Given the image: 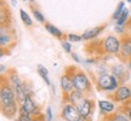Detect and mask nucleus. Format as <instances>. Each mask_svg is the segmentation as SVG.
Listing matches in <instances>:
<instances>
[{
  "mask_svg": "<svg viewBox=\"0 0 131 121\" xmlns=\"http://www.w3.org/2000/svg\"><path fill=\"white\" fill-rule=\"evenodd\" d=\"M122 46V40L117 38L115 35H108L102 40H90L85 45L84 51L86 55L96 58L107 56H118Z\"/></svg>",
  "mask_w": 131,
  "mask_h": 121,
  "instance_id": "obj_1",
  "label": "nucleus"
},
{
  "mask_svg": "<svg viewBox=\"0 0 131 121\" xmlns=\"http://www.w3.org/2000/svg\"><path fill=\"white\" fill-rule=\"evenodd\" d=\"M66 74H68L73 80V85H74V89L83 92L88 97L92 93V85L91 81L88 78V75L85 74L81 69H79L78 67L74 65H69L67 67V69L64 71Z\"/></svg>",
  "mask_w": 131,
  "mask_h": 121,
  "instance_id": "obj_2",
  "label": "nucleus"
},
{
  "mask_svg": "<svg viewBox=\"0 0 131 121\" xmlns=\"http://www.w3.org/2000/svg\"><path fill=\"white\" fill-rule=\"evenodd\" d=\"M17 44V34L12 27L0 28V53L1 56L9 55Z\"/></svg>",
  "mask_w": 131,
  "mask_h": 121,
  "instance_id": "obj_3",
  "label": "nucleus"
},
{
  "mask_svg": "<svg viewBox=\"0 0 131 121\" xmlns=\"http://www.w3.org/2000/svg\"><path fill=\"white\" fill-rule=\"evenodd\" d=\"M0 101H1V107L10 105L12 103L17 102V94L15 89L11 86L6 75H1V86H0Z\"/></svg>",
  "mask_w": 131,
  "mask_h": 121,
  "instance_id": "obj_4",
  "label": "nucleus"
},
{
  "mask_svg": "<svg viewBox=\"0 0 131 121\" xmlns=\"http://www.w3.org/2000/svg\"><path fill=\"white\" fill-rule=\"evenodd\" d=\"M95 85H96V89L98 91L112 92L114 90H117L120 84H119V81L113 74L111 75L107 74V73H102L95 79Z\"/></svg>",
  "mask_w": 131,
  "mask_h": 121,
  "instance_id": "obj_5",
  "label": "nucleus"
},
{
  "mask_svg": "<svg viewBox=\"0 0 131 121\" xmlns=\"http://www.w3.org/2000/svg\"><path fill=\"white\" fill-rule=\"evenodd\" d=\"M109 98L114 103H125L131 99V87L125 84L118 86L117 90L113 91L112 94H109Z\"/></svg>",
  "mask_w": 131,
  "mask_h": 121,
  "instance_id": "obj_6",
  "label": "nucleus"
},
{
  "mask_svg": "<svg viewBox=\"0 0 131 121\" xmlns=\"http://www.w3.org/2000/svg\"><path fill=\"white\" fill-rule=\"evenodd\" d=\"M61 117L64 121H80L83 116L79 113L77 105L72 103H66L61 112Z\"/></svg>",
  "mask_w": 131,
  "mask_h": 121,
  "instance_id": "obj_7",
  "label": "nucleus"
},
{
  "mask_svg": "<svg viewBox=\"0 0 131 121\" xmlns=\"http://www.w3.org/2000/svg\"><path fill=\"white\" fill-rule=\"evenodd\" d=\"M77 108H78L79 113L81 114V116L90 117L95 110V101L94 99H90L88 97H84L77 104Z\"/></svg>",
  "mask_w": 131,
  "mask_h": 121,
  "instance_id": "obj_8",
  "label": "nucleus"
},
{
  "mask_svg": "<svg viewBox=\"0 0 131 121\" xmlns=\"http://www.w3.org/2000/svg\"><path fill=\"white\" fill-rule=\"evenodd\" d=\"M122 46L118 53V58L123 63H127L131 59V38H122Z\"/></svg>",
  "mask_w": 131,
  "mask_h": 121,
  "instance_id": "obj_9",
  "label": "nucleus"
},
{
  "mask_svg": "<svg viewBox=\"0 0 131 121\" xmlns=\"http://www.w3.org/2000/svg\"><path fill=\"white\" fill-rule=\"evenodd\" d=\"M12 15L5 0L0 1V27H11Z\"/></svg>",
  "mask_w": 131,
  "mask_h": 121,
  "instance_id": "obj_10",
  "label": "nucleus"
},
{
  "mask_svg": "<svg viewBox=\"0 0 131 121\" xmlns=\"http://www.w3.org/2000/svg\"><path fill=\"white\" fill-rule=\"evenodd\" d=\"M112 74L117 78V80L119 81V84H125L129 80V71L126 70V68L123 64H117L112 68Z\"/></svg>",
  "mask_w": 131,
  "mask_h": 121,
  "instance_id": "obj_11",
  "label": "nucleus"
},
{
  "mask_svg": "<svg viewBox=\"0 0 131 121\" xmlns=\"http://www.w3.org/2000/svg\"><path fill=\"white\" fill-rule=\"evenodd\" d=\"M107 27V24H101V26H98V27H95V28H91V29H88L86 32H84L81 34V38H83V40L85 41H90V40H94L96 38L101 34V33L106 29Z\"/></svg>",
  "mask_w": 131,
  "mask_h": 121,
  "instance_id": "obj_12",
  "label": "nucleus"
},
{
  "mask_svg": "<svg viewBox=\"0 0 131 121\" xmlns=\"http://www.w3.org/2000/svg\"><path fill=\"white\" fill-rule=\"evenodd\" d=\"M60 84H61V89L62 92H63V96H68L73 90H74V85H73V80L68 74H63L61 76V80H60Z\"/></svg>",
  "mask_w": 131,
  "mask_h": 121,
  "instance_id": "obj_13",
  "label": "nucleus"
},
{
  "mask_svg": "<svg viewBox=\"0 0 131 121\" xmlns=\"http://www.w3.org/2000/svg\"><path fill=\"white\" fill-rule=\"evenodd\" d=\"M21 105L29 113V115H33V114H37V113L40 112L39 105H37V103L33 101V96H27Z\"/></svg>",
  "mask_w": 131,
  "mask_h": 121,
  "instance_id": "obj_14",
  "label": "nucleus"
},
{
  "mask_svg": "<svg viewBox=\"0 0 131 121\" xmlns=\"http://www.w3.org/2000/svg\"><path fill=\"white\" fill-rule=\"evenodd\" d=\"M84 97H86L83 92H80V91H78V90H73L72 92L68 94V96H66V97H63V99H64L67 103H72V104H74V105H77L78 103L83 99Z\"/></svg>",
  "mask_w": 131,
  "mask_h": 121,
  "instance_id": "obj_15",
  "label": "nucleus"
},
{
  "mask_svg": "<svg viewBox=\"0 0 131 121\" xmlns=\"http://www.w3.org/2000/svg\"><path fill=\"white\" fill-rule=\"evenodd\" d=\"M44 26H45V29H46L47 32L50 33L51 35H53L55 38H57L58 40H63V39L66 40V39H67V35H66V34H63V32H61V30L57 28V27L52 26L51 23L46 22V23H44Z\"/></svg>",
  "mask_w": 131,
  "mask_h": 121,
  "instance_id": "obj_16",
  "label": "nucleus"
},
{
  "mask_svg": "<svg viewBox=\"0 0 131 121\" xmlns=\"http://www.w3.org/2000/svg\"><path fill=\"white\" fill-rule=\"evenodd\" d=\"M98 105H100V109L103 114H108V113L114 112L115 109V105H114V102H109V101H100L98 102Z\"/></svg>",
  "mask_w": 131,
  "mask_h": 121,
  "instance_id": "obj_17",
  "label": "nucleus"
},
{
  "mask_svg": "<svg viewBox=\"0 0 131 121\" xmlns=\"http://www.w3.org/2000/svg\"><path fill=\"white\" fill-rule=\"evenodd\" d=\"M106 117H108L109 119V121H131L127 119V116L125 115V113L122 110H119V112L117 113H113V114H111V115H104Z\"/></svg>",
  "mask_w": 131,
  "mask_h": 121,
  "instance_id": "obj_18",
  "label": "nucleus"
},
{
  "mask_svg": "<svg viewBox=\"0 0 131 121\" xmlns=\"http://www.w3.org/2000/svg\"><path fill=\"white\" fill-rule=\"evenodd\" d=\"M15 121H32L30 120V115H29V113L27 112L22 105L19 107L18 116H17V119H15Z\"/></svg>",
  "mask_w": 131,
  "mask_h": 121,
  "instance_id": "obj_19",
  "label": "nucleus"
},
{
  "mask_svg": "<svg viewBox=\"0 0 131 121\" xmlns=\"http://www.w3.org/2000/svg\"><path fill=\"white\" fill-rule=\"evenodd\" d=\"M30 10H32V14L33 16L35 17V19H37L38 22H40V23H46V21H45V17H44V15L39 11V10L37 9V7H34L33 6V4H30Z\"/></svg>",
  "mask_w": 131,
  "mask_h": 121,
  "instance_id": "obj_20",
  "label": "nucleus"
},
{
  "mask_svg": "<svg viewBox=\"0 0 131 121\" xmlns=\"http://www.w3.org/2000/svg\"><path fill=\"white\" fill-rule=\"evenodd\" d=\"M19 16H21V19L27 27H32L33 26V21L32 18L29 17V15L24 11V10H19Z\"/></svg>",
  "mask_w": 131,
  "mask_h": 121,
  "instance_id": "obj_21",
  "label": "nucleus"
},
{
  "mask_svg": "<svg viewBox=\"0 0 131 121\" xmlns=\"http://www.w3.org/2000/svg\"><path fill=\"white\" fill-rule=\"evenodd\" d=\"M125 10V3L124 1H120L119 4H118V6H117V9H115V11H114V14H113V16H112V18L113 19H119V17L122 16V14H123V11Z\"/></svg>",
  "mask_w": 131,
  "mask_h": 121,
  "instance_id": "obj_22",
  "label": "nucleus"
},
{
  "mask_svg": "<svg viewBox=\"0 0 131 121\" xmlns=\"http://www.w3.org/2000/svg\"><path fill=\"white\" fill-rule=\"evenodd\" d=\"M22 90H23L26 97H27V96H33V89H32V84H30V81H28V80H23Z\"/></svg>",
  "mask_w": 131,
  "mask_h": 121,
  "instance_id": "obj_23",
  "label": "nucleus"
},
{
  "mask_svg": "<svg viewBox=\"0 0 131 121\" xmlns=\"http://www.w3.org/2000/svg\"><path fill=\"white\" fill-rule=\"evenodd\" d=\"M129 18H130V16H129V10L125 9L124 11H123L122 16L119 17V19H117V24H118V26H122V24L125 23Z\"/></svg>",
  "mask_w": 131,
  "mask_h": 121,
  "instance_id": "obj_24",
  "label": "nucleus"
},
{
  "mask_svg": "<svg viewBox=\"0 0 131 121\" xmlns=\"http://www.w3.org/2000/svg\"><path fill=\"white\" fill-rule=\"evenodd\" d=\"M67 39L72 42H79L83 40L81 35H77V34H67Z\"/></svg>",
  "mask_w": 131,
  "mask_h": 121,
  "instance_id": "obj_25",
  "label": "nucleus"
},
{
  "mask_svg": "<svg viewBox=\"0 0 131 121\" xmlns=\"http://www.w3.org/2000/svg\"><path fill=\"white\" fill-rule=\"evenodd\" d=\"M62 47L67 53H72V46H70V44L68 41H62Z\"/></svg>",
  "mask_w": 131,
  "mask_h": 121,
  "instance_id": "obj_26",
  "label": "nucleus"
},
{
  "mask_svg": "<svg viewBox=\"0 0 131 121\" xmlns=\"http://www.w3.org/2000/svg\"><path fill=\"white\" fill-rule=\"evenodd\" d=\"M45 119L46 121H51L52 120V110L50 107L46 108V113H45Z\"/></svg>",
  "mask_w": 131,
  "mask_h": 121,
  "instance_id": "obj_27",
  "label": "nucleus"
},
{
  "mask_svg": "<svg viewBox=\"0 0 131 121\" xmlns=\"http://www.w3.org/2000/svg\"><path fill=\"white\" fill-rule=\"evenodd\" d=\"M39 75H40V76L42 78V80L46 82V85H49V86L51 85V81H50V80H49V78H47V74H44V73H41V74H39Z\"/></svg>",
  "mask_w": 131,
  "mask_h": 121,
  "instance_id": "obj_28",
  "label": "nucleus"
},
{
  "mask_svg": "<svg viewBox=\"0 0 131 121\" xmlns=\"http://www.w3.org/2000/svg\"><path fill=\"white\" fill-rule=\"evenodd\" d=\"M70 55H72V58H73V59H74L75 62H78V63H79L80 59H79V57H78V55H77V53H74V52H72Z\"/></svg>",
  "mask_w": 131,
  "mask_h": 121,
  "instance_id": "obj_29",
  "label": "nucleus"
},
{
  "mask_svg": "<svg viewBox=\"0 0 131 121\" xmlns=\"http://www.w3.org/2000/svg\"><path fill=\"white\" fill-rule=\"evenodd\" d=\"M80 121H91V117H84V116H83Z\"/></svg>",
  "mask_w": 131,
  "mask_h": 121,
  "instance_id": "obj_30",
  "label": "nucleus"
},
{
  "mask_svg": "<svg viewBox=\"0 0 131 121\" xmlns=\"http://www.w3.org/2000/svg\"><path fill=\"white\" fill-rule=\"evenodd\" d=\"M0 67H1V74H4V73H5V65L1 64Z\"/></svg>",
  "mask_w": 131,
  "mask_h": 121,
  "instance_id": "obj_31",
  "label": "nucleus"
},
{
  "mask_svg": "<svg viewBox=\"0 0 131 121\" xmlns=\"http://www.w3.org/2000/svg\"><path fill=\"white\" fill-rule=\"evenodd\" d=\"M126 64H127V68H129V70H131V59L129 60V62H127Z\"/></svg>",
  "mask_w": 131,
  "mask_h": 121,
  "instance_id": "obj_32",
  "label": "nucleus"
},
{
  "mask_svg": "<svg viewBox=\"0 0 131 121\" xmlns=\"http://www.w3.org/2000/svg\"><path fill=\"white\" fill-rule=\"evenodd\" d=\"M11 1H12V5H14V6L17 5V0H11Z\"/></svg>",
  "mask_w": 131,
  "mask_h": 121,
  "instance_id": "obj_33",
  "label": "nucleus"
},
{
  "mask_svg": "<svg viewBox=\"0 0 131 121\" xmlns=\"http://www.w3.org/2000/svg\"><path fill=\"white\" fill-rule=\"evenodd\" d=\"M127 115H129V119H130V120H131V109H130V110H129V112H127Z\"/></svg>",
  "mask_w": 131,
  "mask_h": 121,
  "instance_id": "obj_34",
  "label": "nucleus"
},
{
  "mask_svg": "<svg viewBox=\"0 0 131 121\" xmlns=\"http://www.w3.org/2000/svg\"><path fill=\"white\" fill-rule=\"evenodd\" d=\"M103 121H109V119H108V117H106V116H104V119H103Z\"/></svg>",
  "mask_w": 131,
  "mask_h": 121,
  "instance_id": "obj_35",
  "label": "nucleus"
},
{
  "mask_svg": "<svg viewBox=\"0 0 131 121\" xmlns=\"http://www.w3.org/2000/svg\"><path fill=\"white\" fill-rule=\"evenodd\" d=\"M29 1H30V4H34V1H35V0H29Z\"/></svg>",
  "mask_w": 131,
  "mask_h": 121,
  "instance_id": "obj_36",
  "label": "nucleus"
},
{
  "mask_svg": "<svg viewBox=\"0 0 131 121\" xmlns=\"http://www.w3.org/2000/svg\"><path fill=\"white\" fill-rule=\"evenodd\" d=\"M127 3H131V0H127Z\"/></svg>",
  "mask_w": 131,
  "mask_h": 121,
  "instance_id": "obj_37",
  "label": "nucleus"
},
{
  "mask_svg": "<svg viewBox=\"0 0 131 121\" xmlns=\"http://www.w3.org/2000/svg\"><path fill=\"white\" fill-rule=\"evenodd\" d=\"M22 1H26V0H22Z\"/></svg>",
  "mask_w": 131,
  "mask_h": 121,
  "instance_id": "obj_38",
  "label": "nucleus"
}]
</instances>
